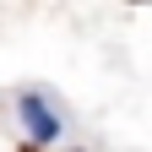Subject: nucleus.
Wrapping results in <instances>:
<instances>
[{"label":"nucleus","mask_w":152,"mask_h":152,"mask_svg":"<svg viewBox=\"0 0 152 152\" xmlns=\"http://www.w3.org/2000/svg\"><path fill=\"white\" fill-rule=\"evenodd\" d=\"M16 120H22V130H27V141L33 147H54L65 136V114L54 109V98L49 92H22V98H16Z\"/></svg>","instance_id":"obj_1"}]
</instances>
